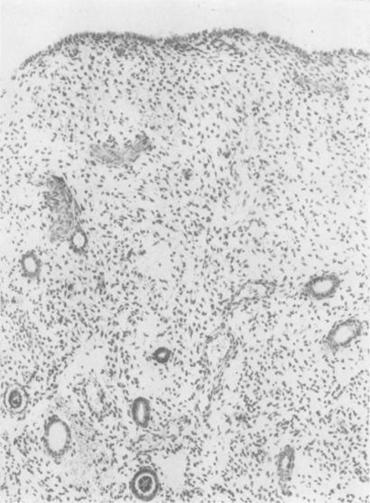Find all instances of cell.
I'll return each mask as SVG.
<instances>
[{
	"label": "cell",
	"instance_id": "obj_1",
	"mask_svg": "<svg viewBox=\"0 0 370 503\" xmlns=\"http://www.w3.org/2000/svg\"><path fill=\"white\" fill-rule=\"evenodd\" d=\"M45 200L52 214L48 229L51 243L68 242L79 226L81 210L78 201L67 181L57 174H51L45 183Z\"/></svg>",
	"mask_w": 370,
	"mask_h": 503
},
{
	"label": "cell",
	"instance_id": "obj_2",
	"mask_svg": "<svg viewBox=\"0 0 370 503\" xmlns=\"http://www.w3.org/2000/svg\"><path fill=\"white\" fill-rule=\"evenodd\" d=\"M363 322L355 317H348L335 323L325 334L322 343L332 354L343 351L362 336Z\"/></svg>",
	"mask_w": 370,
	"mask_h": 503
},
{
	"label": "cell",
	"instance_id": "obj_3",
	"mask_svg": "<svg viewBox=\"0 0 370 503\" xmlns=\"http://www.w3.org/2000/svg\"><path fill=\"white\" fill-rule=\"evenodd\" d=\"M43 443L47 454L62 457L71 448V431L69 425L58 415H52L43 426Z\"/></svg>",
	"mask_w": 370,
	"mask_h": 503
},
{
	"label": "cell",
	"instance_id": "obj_4",
	"mask_svg": "<svg viewBox=\"0 0 370 503\" xmlns=\"http://www.w3.org/2000/svg\"><path fill=\"white\" fill-rule=\"evenodd\" d=\"M343 280L336 273H324L310 277L301 287V298L315 302L334 298Z\"/></svg>",
	"mask_w": 370,
	"mask_h": 503
},
{
	"label": "cell",
	"instance_id": "obj_5",
	"mask_svg": "<svg viewBox=\"0 0 370 503\" xmlns=\"http://www.w3.org/2000/svg\"><path fill=\"white\" fill-rule=\"evenodd\" d=\"M130 489L135 498L139 501L152 502L158 495L160 490L158 474L152 468H141L131 479Z\"/></svg>",
	"mask_w": 370,
	"mask_h": 503
},
{
	"label": "cell",
	"instance_id": "obj_6",
	"mask_svg": "<svg viewBox=\"0 0 370 503\" xmlns=\"http://www.w3.org/2000/svg\"><path fill=\"white\" fill-rule=\"evenodd\" d=\"M28 394L23 386L12 384L4 393V405L9 413L20 415L28 407Z\"/></svg>",
	"mask_w": 370,
	"mask_h": 503
},
{
	"label": "cell",
	"instance_id": "obj_7",
	"mask_svg": "<svg viewBox=\"0 0 370 503\" xmlns=\"http://www.w3.org/2000/svg\"><path fill=\"white\" fill-rule=\"evenodd\" d=\"M22 277L30 281H40L42 276L43 262L36 251L29 249L20 259Z\"/></svg>",
	"mask_w": 370,
	"mask_h": 503
},
{
	"label": "cell",
	"instance_id": "obj_8",
	"mask_svg": "<svg viewBox=\"0 0 370 503\" xmlns=\"http://www.w3.org/2000/svg\"><path fill=\"white\" fill-rule=\"evenodd\" d=\"M131 418L141 429L149 427L151 420V404L145 397H137L131 404Z\"/></svg>",
	"mask_w": 370,
	"mask_h": 503
},
{
	"label": "cell",
	"instance_id": "obj_9",
	"mask_svg": "<svg viewBox=\"0 0 370 503\" xmlns=\"http://www.w3.org/2000/svg\"><path fill=\"white\" fill-rule=\"evenodd\" d=\"M296 461V452L290 446H285L278 457V474L282 481L288 482L291 480Z\"/></svg>",
	"mask_w": 370,
	"mask_h": 503
},
{
	"label": "cell",
	"instance_id": "obj_10",
	"mask_svg": "<svg viewBox=\"0 0 370 503\" xmlns=\"http://www.w3.org/2000/svg\"><path fill=\"white\" fill-rule=\"evenodd\" d=\"M67 242L69 248L74 254L83 255L86 252L88 237L81 224L75 229Z\"/></svg>",
	"mask_w": 370,
	"mask_h": 503
},
{
	"label": "cell",
	"instance_id": "obj_11",
	"mask_svg": "<svg viewBox=\"0 0 370 503\" xmlns=\"http://www.w3.org/2000/svg\"><path fill=\"white\" fill-rule=\"evenodd\" d=\"M172 352L170 350L165 348V347H160L158 350H156L153 354V359L158 364H164L170 360Z\"/></svg>",
	"mask_w": 370,
	"mask_h": 503
}]
</instances>
